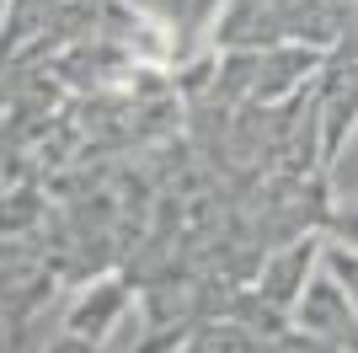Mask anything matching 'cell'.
Returning a JSON list of instances; mask_svg holds the SVG:
<instances>
[{"mask_svg": "<svg viewBox=\"0 0 358 353\" xmlns=\"http://www.w3.org/2000/svg\"><path fill=\"white\" fill-rule=\"evenodd\" d=\"M289 326H299V332H310V338L331 342V348H343V353H358V310L348 300V289L327 273V263L315 268V279L294 300Z\"/></svg>", "mask_w": 358, "mask_h": 353, "instance_id": "1", "label": "cell"}, {"mask_svg": "<svg viewBox=\"0 0 358 353\" xmlns=\"http://www.w3.org/2000/svg\"><path fill=\"white\" fill-rule=\"evenodd\" d=\"M321 241H294V247L273 251L268 263H262V279H257V294L268 300V305H278L289 316L294 310V300L305 294V284L315 279V268H321Z\"/></svg>", "mask_w": 358, "mask_h": 353, "instance_id": "2", "label": "cell"}, {"mask_svg": "<svg viewBox=\"0 0 358 353\" xmlns=\"http://www.w3.org/2000/svg\"><path fill=\"white\" fill-rule=\"evenodd\" d=\"M187 353H268V338H257L246 321H220V326H209Z\"/></svg>", "mask_w": 358, "mask_h": 353, "instance_id": "3", "label": "cell"}, {"mask_svg": "<svg viewBox=\"0 0 358 353\" xmlns=\"http://www.w3.org/2000/svg\"><path fill=\"white\" fill-rule=\"evenodd\" d=\"M321 263H327V273L348 289V300H353V310H358V247H353V241H348V247H343V241H327Z\"/></svg>", "mask_w": 358, "mask_h": 353, "instance_id": "4", "label": "cell"}]
</instances>
